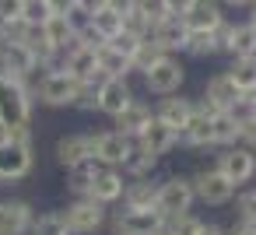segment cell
I'll return each instance as SVG.
<instances>
[{
    "label": "cell",
    "mask_w": 256,
    "mask_h": 235,
    "mask_svg": "<svg viewBox=\"0 0 256 235\" xmlns=\"http://www.w3.org/2000/svg\"><path fill=\"white\" fill-rule=\"evenodd\" d=\"M36 84L25 78H0V126H32Z\"/></svg>",
    "instance_id": "obj_1"
},
{
    "label": "cell",
    "mask_w": 256,
    "mask_h": 235,
    "mask_svg": "<svg viewBox=\"0 0 256 235\" xmlns=\"http://www.w3.org/2000/svg\"><path fill=\"white\" fill-rule=\"evenodd\" d=\"M130 102H134L130 81H102L98 84V112H106L109 120H116Z\"/></svg>",
    "instance_id": "obj_19"
},
{
    "label": "cell",
    "mask_w": 256,
    "mask_h": 235,
    "mask_svg": "<svg viewBox=\"0 0 256 235\" xmlns=\"http://www.w3.org/2000/svg\"><path fill=\"white\" fill-rule=\"evenodd\" d=\"M151 42L165 53V56H176V53H186V42H190V28L182 18H168L162 22L154 32H151Z\"/></svg>",
    "instance_id": "obj_17"
},
{
    "label": "cell",
    "mask_w": 256,
    "mask_h": 235,
    "mask_svg": "<svg viewBox=\"0 0 256 235\" xmlns=\"http://www.w3.org/2000/svg\"><path fill=\"white\" fill-rule=\"evenodd\" d=\"M193 204H196V193L190 176H168L165 182H158V210L165 221L179 214H193Z\"/></svg>",
    "instance_id": "obj_2"
},
{
    "label": "cell",
    "mask_w": 256,
    "mask_h": 235,
    "mask_svg": "<svg viewBox=\"0 0 256 235\" xmlns=\"http://www.w3.org/2000/svg\"><path fill=\"white\" fill-rule=\"evenodd\" d=\"M190 182H193V193H196V200L200 204H207V207H224V204H232L235 200V186L210 165V168H200V172H193L190 176Z\"/></svg>",
    "instance_id": "obj_5"
},
{
    "label": "cell",
    "mask_w": 256,
    "mask_h": 235,
    "mask_svg": "<svg viewBox=\"0 0 256 235\" xmlns=\"http://www.w3.org/2000/svg\"><path fill=\"white\" fill-rule=\"evenodd\" d=\"M123 190H126V182H123V172H120V168H98L88 200L109 207V204H120V200H123Z\"/></svg>",
    "instance_id": "obj_20"
},
{
    "label": "cell",
    "mask_w": 256,
    "mask_h": 235,
    "mask_svg": "<svg viewBox=\"0 0 256 235\" xmlns=\"http://www.w3.org/2000/svg\"><path fill=\"white\" fill-rule=\"evenodd\" d=\"M112 235H162L165 232V218L162 210H120L109 221Z\"/></svg>",
    "instance_id": "obj_8"
},
{
    "label": "cell",
    "mask_w": 256,
    "mask_h": 235,
    "mask_svg": "<svg viewBox=\"0 0 256 235\" xmlns=\"http://www.w3.org/2000/svg\"><path fill=\"white\" fill-rule=\"evenodd\" d=\"M154 120L179 134V130L193 120V98H186V95H168V98H162V102L154 106Z\"/></svg>",
    "instance_id": "obj_18"
},
{
    "label": "cell",
    "mask_w": 256,
    "mask_h": 235,
    "mask_svg": "<svg viewBox=\"0 0 256 235\" xmlns=\"http://www.w3.org/2000/svg\"><path fill=\"white\" fill-rule=\"evenodd\" d=\"M238 123H242L238 144H242V148H249V151H256V116H246V120H238Z\"/></svg>",
    "instance_id": "obj_40"
},
{
    "label": "cell",
    "mask_w": 256,
    "mask_h": 235,
    "mask_svg": "<svg viewBox=\"0 0 256 235\" xmlns=\"http://www.w3.org/2000/svg\"><path fill=\"white\" fill-rule=\"evenodd\" d=\"M36 168V148H18L0 140V182H22Z\"/></svg>",
    "instance_id": "obj_11"
},
{
    "label": "cell",
    "mask_w": 256,
    "mask_h": 235,
    "mask_svg": "<svg viewBox=\"0 0 256 235\" xmlns=\"http://www.w3.org/2000/svg\"><path fill=\"white\" fill-rule=\"evenodd\" d=\"M22 18V0H0V25Z\"/></svg>",
    "instance_id": "obj_41"
},
{
    "label": "cell",
    "mask_w": 256,
    "mask_h": 235,
    "mask_svg": "<svg viewBox=\"0 0 256 235\" xmlns=\"http://www.w3.org/2000/svg\"><path fill=\"white\" fill-rule=\"evenodd\" d=\"M207 221H200L196 214H179V218H168L165 221V232L168 235H200Z\"/></svg>",
    "instance_id": "obj_36"
},
{
    "label": "cell",
    "mask_w": 256,
    "mask_h": 235,
    "mask_svg": "<svg viewBox=\"0 0 256 235\" xmlns=\"http://www.w3.org/2000/svg\"><path fill=\"white\" fill-rule=\"evenodd\" d=\"M98 162H84L78 168L67 172V190L74 193V200H88L92 196V186H95V176H98Z\"/></svg>",
    "instance_id": "obj_29"
},
{
    "label": "cell",
    "mask_w": 256,
    "mask_h": 235,
    "mask_svg": "<svg viewBox=\"0 0 256 235\" xmlns=\"http://www.w3.org/2000/svg\"><path fill=\"white\" fill-rule=\"evenodd\" d=\"M179 144H186V148H193V151L214 148V123H210V116L193 112V120L179 130Z\"/></svg>",
    "instance_id": "obj_22"
},
{
    "label": "cell",
    "mask_w": 256,
    "mask_h": 235,
    "mask_svg": "<svg viewBox=\"0 0 256 235\" xmlns=\"http://www.w3.org/2000/svg\"><path fill=\"white\" fill-rule=\"evenodd\" d=\"M224 74L232 78V84L246 95V92H256V60H232L224 67Z\"/></svg>",
    "instance_id": "obj_30"
},
{
    "label": "cell",
    "mask_w": 256,
    "mask_h": 235,
    "mask_svg": "<svg viewBox=\"0 0 256 235\" xmlns=\"http://www.w3.org/2000/svg\"><path fill=\"white\" fill-rule=\"evenodd\" d=\"M140 42H144L140 36H134V32H126V28H123V32H120V36H116L109 46H112V50H120L123 56H130V60H134V53L140 50Z\"/></svg>",
    "instance_id": "obj_39"
},
{
    "label": "cell",
    "mask_w": 256,
    "mask_h": 235,
    "mask_svg": "<svg viewBox=\"0 0 256 235\" xmlns=\"http://www.w3.org/2000/svg\"><path fill=\"white\" fill-rule=\"evenodd\" d=\"M78 25H81V22H74V18L53 14V18L42 25V36H46V42H50L53 50L67 53V46H70V42H74V36H78Z\"/></svg>",
    "instance_id": "obj_26"
},
{
    "label": "cell",
    "mask_w": 256,
    "mask_h": 235,
    "mask_svg": "<svg viewBox=\"0 0 256 235\" xmlns=\"http://www.w3.org/2000/svg\"><path fill=\"white\" fill-rule=\"evenodd\" d=\"M53 18V0H22V22L32 28H42Z\"/></svg>",
    "instance_id": "obj_32"
},
{
    "label": "cell",
    "mask_w": 256,
    "mask_h": 235,
    "mask_svg": "<svg viewBox=\"0 0 256 235\" xmlns=\"http://www.w3.org/2000/svg\"><path fill=\"white\" fill-rule=\"evenodd\" d=\"M238 98H242V92L232 84V78L224 70H218L214 78H207V84H204V102L207 106H214L218 112H232L238 106Z\"/></svg>",
    "instance_id": "obj_16"
},
{
    "label": "cell",
    "mask_w": 256,
    "mask_h": 235,
    "mask_svg": "<svg viewBox=\"0 0 256 235\" xmlns=\"http://www.w3.org/2000/svg\"><path fill=\"white\" fill-rule=\"evenodd\" d=\"M144 151H151L154 158H162V154H168L176 144H179V134L176 130H168L165 123H158V120H151V126L144 130V137L137 140Z\"/></svg>",
    "instance_id": "obj_24"
},
{
    "label": "cell",
    "mask_w": 256,
    "mask_h": 235,
    "mask_svg": "<svg viewBox=\"0 0 256 235\" xmlns=\"http://www.w3.org/2000/svg\"><path fill=\"white\" fill-rule=\"evenodd\" d=\"M64 221H67V232L70 235H95L98 228H106L109 214L95 200H74V204L64 207Z\"/></svg>",
    "instance_id": "obj_7"
},
{
    "label": "cell",
    "mask_w": 256,
    "mask_h": 235,
    "mask_svg": "<svg viewBox=\"0 0 256 235\" xmlns=\"http://www.w3.org/2000/svg\"><path fill=\"white\" fill-rule=\"evenodd\" d=\"M214 168L232 182V186H242V182H249L252 176H256V151H249V148H224V151H218V158H214Z\"/></svg>",
    "instance_id": "obj_6"
},
{
    "label": "cell",
    "mask_w": 256,
    "mask_h": 235,
    "mask_svg": "<svg viewBox=\"0 0 256 235\" xmlns=\"http://www.w3.org/2000/svg\"><path fill=\"white\" fill-rule=\"evenodd\" d=\"M154 165H158V158H154L151 151H144L140 144H134V148H130V154L123 158L120 172H123V176H130V179H151Z\"/></svg>",
    "instance_id": "obj_28"
},
{
    "label": "cell",
    "mask_w": 256,
    "mask_h": 235,
    "mask_svg": "<svg viewBox=\"0 0 256 235\" xmlns=\"http://www.w3.org/2000/svg\"><path fill=\"white\" fill-rule=\"evenodd\" d=\"M123 210H158V182L130 179L123 190Z\"/></svg>",
    "instance_id": "obj_21"
},
{
    "label": "cell",
    "mask_w": 256,
    "mask_h": 235,
    "mask_svg": "<svg viewBox=\"0 0 256 235\" xmlns=\"http://www.w3.org/2000/svg\"><path fill=\"white\" fill-rule=\"evenodd\" d=\"M28 235H70L67 221H64V210H42V214H36Z\"/></svg>",
    "instance_id": "obj_31"
},
{
    "label": "cell",
    "mask_w": 256,
    "mask_h": 235,
    "mask_svg": "<svg viewBox=\"0 0 256 235\" xmlns=\"http://www.w3.org/2000/svg\"><path fill=\"white\" fill-rule=\"evenodd\" d=\"M98 70H102L106 81H130V74H134V60L123 56L120 50H112V46L106 42V46L98 50Z\"/></svg>",
    "instance_id": "obj_23"
},
{
    "label": "cell",
    "mask_w": 256,
    "mask_h": 235,
    "mask_svg": "<svg viewBox=\"0 0 256 235\" xmlns=\"http://www.w3.org/2000/svg\"><path fill=\"white\" fill-rule=\"evenodd\" d=\"M78 81L67 74V70H53V74H39L36 81V102L50 106V109H74V98H78Z\"/></svg>",
    "instance_id": "obj_3"
},
{
    "label": "cell",
    "mask_w": 256,
    "mask_h": 235,
    "mask_svg": "<svg viewBox=\"0 0 256 235\" xmlns=\"http://www.w3.org/2000/svg\"><path fill=\"white\" fill-rule=\"evenodd\" d=\"M186 81V64L179 56H162L148 74H144V88L148 95H158V98H168V95H179Z\"/></svg>",
    "instance_id": "obj_4"
},
{
    "label": "cell",
    "mask_w": 256,
    "mask_h": 235,
    "mask_svg": "<svg viewBox=\"0 0 256 235\" xmlns=\"http://www.w3.org/2000/svg\"><path fill=\"white\" fill-rule=\"evenodd\" d=\"M88 25L106 42H112L123 32V14L116 11V0H88Z\"/></svg>",
    "instance_id": "obj_12"
},
{
    "label": "cell",
    "mask_w": 256,
    "mask_h": 235,
    "mask_svg": "<svg viewBox=\"0 0 256 235\" xmlns=\"http://www.w3.org/2000/svg\"><path fill=\"white\" fill-rule=\"evenodd\" d=\"M36 210L28 200H0V235H28Z\"/></svg>",
    "instance_id": "obj_14"
},
{
    "label": "cell",
    "mask_w": 256,
    "mask_h": 235,
    "mask_svg": "<svg viewBox=\"0 0 256 235\" xmlns=\"http://www.w3.org/2000/svg\"><path fill=\"white\" fill-rule=\"evenodd\" d=\"M53 158L67 172L84 165V162H92V134H64L56 140V148H53Z\"/></svg>",
    "instance_id": "obj_13"
},
{
    "label": "cell",
    "mask_w": 256,
    "mask_h": 235,
    "mask_svg": "<svg viewBox=\"0 0 256 235\" xmlns=\"http://www.w3.org/2000/svg\"><path fill=\"white\" fill-rule=\"evenodd\" d=\"M235 221L256 224V186H249L235 196Z\"/></svg>",
    "instance_id": "obj_37"
},
{
    "label": "cell",
    "mask_w": 256,
    "mask_h": 235,
    "mask_svg": "<svg viewBox=\"0 0 256 235\" xmlns=\"http://www.w3.org/2000/svg\"><path fill=\"white\" fill-rule=\"evenodd\" d=\"M246 11H249V14H246V22H249V25H252V28H256V4H249V8H246Z\"/></svg>",
    "instance_id": "obj_44"
},
{
    "label": "cell",
    "mask_w": 256,
    "mask_h": 235,
    "mask_svg": "<svg viewBox=\"0 0 256 235\" xmlns=\"http://www.w3.org/2000/svg\"><path fill=\"white\" fill-rule=\"evenodd\" d=\"M228 235H256V224H246V221H235L228 228Z\"/></svg>",
    "instance_id": "obj_42"
},
{
    "label": "cell",
    "mask_w": 256,
    "mask_h": 235,
    "mask_svg": "<svg viewBox=\"0 0 256 235\" xmlns=\"http://www.w3.org/2000/svg\"><path fill=\"white\" fill-rule=\"evenodd\" d=\"M137 11L154 32L162 22H168V0H137Z\"/></svg>",
    "instance_id": "obj_33"
},
{
    "label": "cell",
    "mask_w": 256,
    "mask_h": 235,
    "mask_svg": "<svg viewBox=\"0 0 256 235\" xmlns=\"http://www.w3.org/2000/svg\"><path fill=\"white\" fill-rule=\"evenodd\" d=\"M214 148L224 151V148H238V134H242V123L235 112H218L214 120Z\"/></svg>",
    "instance_id": "obj_27"
},
{
    "label": "cell",
    "mask_w": 256,
    "mask_h": 235,
    "mask_svg": "<svg viewBox=\"0 0 256 235\" xmlns=\"http://www.w3.org/2000/svg\"><path fill=\"white\" fill-rule=\"evenodd\" d=\"M162 235H168V232H162Z\"/></svg>",
    "instance_id": "obj_45"
},
{
    "label": "cell",
    "mask_w": 256,
    "mask_h": 235,
    "mask_svg": "<svg viewBox=\"0 0 256 235\" xmlns=\"http://www.w3.org/2000/svg\"><path fill=\"white\" fill-rule=\"evenodd\" d=\"M74 109L78 112H95L98 109V84H81L78 98H74Z\"/></svg>",
    "instance_id": "obj_38"
},
{
    "label": "cell",
    "mask_w": 256,
    "mask_h": 235,
    "mask_svg": "<svg viewBox=\"0 0 256 235\" xmlns=\"http://www.w3.org/2000/svg\"><path fill=\"white\" fill-rule=\"evenodd\" d=\"M224 18H228L224 8L214 4V0H186V14H182V22H186L190 32H214Z\"/></svg>",
    "instance_id": "obj_15"
},
{
    "label": "cell",
    "mask_w": 256,
    "mask_h": 235,
    "mask_svg": "<svg viewBox=\"0 0 256 235\" xmlns=\"http://www.w3.org/2000/svg\"><path fill=\"white\" fill-rule=\"evenodd\" d=\"M130 140L120 137L116 130H102V134H92V162H98L102 168H120L123 158L130 154Z\"/></svg>",
    "instance_id": "obj_10"
},
{
    "label": "cell",
    "mask_w": 256,
    "mask_h": 235,
    "mask_svg": "<svg viewBox=\"0 0 256 235\" xmlns=\"http://www.w3.org/2000/svg\"><path fill=\"white\" fill-rule=\"evenodd\" d=\"M151 120H154V109H151L144 98H134V102L112 120V130H116L120 137H126L130 144H137V140L144 137V130L151 126Z\"/></svg>",
    "instance_id": "obj_9"
},
{
    "label": "cell",
    "mask_w": 256,
    "mask_h": 235,
    "mask_svg": "<svg viewBox=\"0 0 256 235\" xmlns=\"http://www.w3.org/2000/svg\"><path fill=\"white\" fill-rule=\"evenodd\" d=\"M200 235H228V232H224L221 224H204V232H200Z\"/></svg>",
    "instance_id": "obj_43"
},
{
    "label": "cell",
    "mask_w": 256,
    "mask_h": 235,
    "mask_svg": "<svg viewBox=\"0 0 256 235\" xmlns=\"http://www.w3.org/2000/svg\"><path fill=\"white\" fill-rule=\"evenodd\" d=\"M162 56H165V53H162V50H158V46H154L151 39H144V42H140V50L134 53V70H137V74L144 78V74H148V70H151V67H154V64L162 60Z\"/></svg>",
    "instance_id": "obj_35"
},
{
    "label": "cell",
    "mask_w": 256,
    "mask_h": 235,
    "mask_svg": "<svg viewBox=\"0 0 256 235\" xmlns=\"http://www.w3.org/2000/svg\"><path fill=\"white\" fill-rule=\"evenodd\" d=\"M186 53H190V56H196V60H207V56H214V53H218L214 32H190Z\"/></svg>",
    "instance_id": "obj_34"
},
{
    "label": "cell",
    "mask_w": 256,
    "mask_h": 235,
    "mask_svg": "<svg viewBox=\"0 0 256 235\" xmlns=\"http://www.w3.org/2000/svg\"><path fill=\"white\" fill-rule=\"evenodd\" d=\"M224 53H228L232 60H256V28H252L249 22H235Z\"/></svg>",
    "instance_id": "obj_25"
}]
</instances>
